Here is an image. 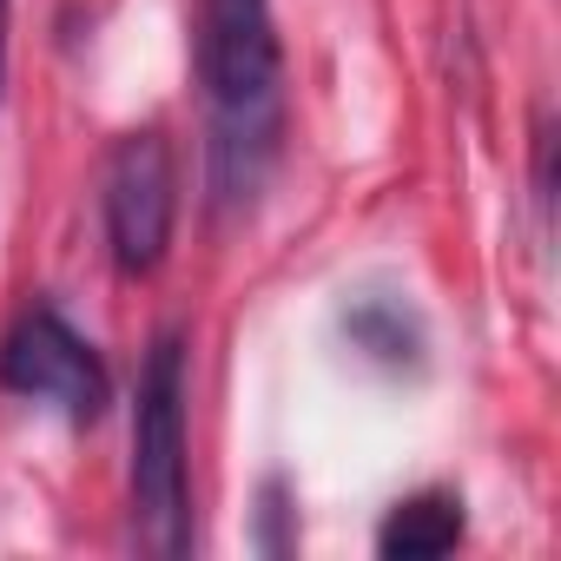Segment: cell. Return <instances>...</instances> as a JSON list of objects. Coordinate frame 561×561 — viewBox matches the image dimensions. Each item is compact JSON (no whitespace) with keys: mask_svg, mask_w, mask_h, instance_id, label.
Segmentation results:
<instances>
[{"mask_svg":"<svg viewBox=\"0 0 561 561\" xmlns=\"http://www.w3.org/2000/svg\"><path fill=\"white\" fill-rule=\"evenodd\" d=\"M462 528H469L462 522V502L443 495V489H430V495H410V502H397L383 515L377 554H390V561H430V554H449L462 541Z\"/></svg>","mask_w":561,"mask_h":561,"instance_id":"obj_5","label":"cell"},{"mask_svg":"<svg viewBox=\"0 0 561 561\" xmlns=\"http://www.w3.org/2000/svg\"><path fill=\"white\" fill-rule=\"evenodd\" d=\"M0 383L27 403H54L67 423H93L113 397V377L100 364V351L54 311L34 305L8 337H0Z\"/></svg>","mask_w":561,"mask_h":561,"instance_id":"obj_4","label":"cell"},{"mask_svg":"<svg viewBox=\"0 0 561 561\" xmlns=\"http://www.w3.org/2000/svg\"><path fill=\"white\" fill-rule=\"evenodd\" d=\"M0 93H8V0H0Z\"/></svg>","mask_w":561,"mask_h":561,"instance_id":"obj_7","label":"cell"},{"mask_svg":"<svg viewBox=\"0 0 561 561\" xmlns=\"http://www.w3.org/2000/svg\"><path fill=\"white\" fill-rule=\"evenodd\" d=\"M344 324H351V337H357V344H370L383 364H403V357H410L403 344H416V331H410V318H403L397 305H364V311H357V318H344Z\"/></svg>","mask_w":561,"mask_h":561,"instance_id":"obj_6","label":"cell"},{"mask_svg":"<svg viewBox=\"0 0 561 561\" xmlns=\"http://www.w3.org/2000/svg\"><path fill=\"white\" fill-rule=\"evenodd\" d=\"M198 87L211 126V198L238 211L257 198L285 133V60L271 0H198Z\"/></svg>","mask_w":561,"mask_h":561,"instance_id":"obj_1","label":"cell"},{"mask_svg":"<svg viewBox=\"0 0 561 561\" xmlns=\"http://www.w3.org/2000/svg\"><path fill=\"white\" fill-rule=\"evenodd\" d=\"M133 535L146 554L192 548V469H185V337L159 331L139 370L133 410Z\"/></svg>","mask_w":561,"mask_h":561,"instance_id":"obj_2","label":"cell"},{"mask_svg":"<svg viewBox=\"0 0 561 561\" xmlns=\"http://www.w3.org/2000/svg\"><path fill=\"white\" fill-rule=\"evenodd\" d=\"M100 218H106V244H113V264L126 277H146L165 264V244H172V218H179V165H172V146L165 133H126L113 152H106V172H100Z\"/></svg>","mask_w":561,"mask_h":561,"instance_id":"obj_3","label":"cell"}]
</instances>
